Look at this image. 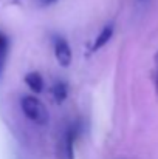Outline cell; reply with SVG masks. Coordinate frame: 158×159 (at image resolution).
Listing matches in <instances>:
<instances>
[{
	"label": "cell",
	"instance_id": "10",
	"mask_svg": "<svg viewBox=\"0 0 158 159\" xmlns=\"http://www.w3.org/2000/svg\"><path fill=\"white\" fill-rule=\"evenodd\" d=\"M138 2H146V0H138Z\"/></svg>",
	"mask_w": 158,
	"mask_h": 159
},
{
	"label": "cell",
	"instance_id": "7",
	"mask_svg": "<svg viewBox=\"0 0 158 159\" xmlns=\"http://www.w3.org/2000/svg\"><path fill=\"white\" fill-rule=\"evenodd\" d=\"M51 93H53V98H54V101H56L57 104L64 102V101H65V98H67V94H68L67 84H64V82H56V84L53 85Z\"/></svg>",
	"mask_w": 158,
	"mask_h": 159
},
{
	"label": "cell",
	"instance_id": "3",
	"mask_svg": "<svg viewBox=\"0 0 158 159\" xmlns=\"http://www.w3.org/2000/svg\"><path fill=\"white\" fill-rule=\"evenodd\" d=\"M53 47H54V56H56V60L59 62V65L68 66L71 63V57H73L68 42L64 37H54Z\"/></svg>",
	"mask_w": 158,
	"mask_h": 159
},
{
	"label": "cell",
	"instance_id": "9",
	"mask_svg": "<svg viewBox=\"0 0 158 159\" xmlns=\"http://www.w3.org/2000/svg\"><path fill=\"white\" fill-rule=\"evenodd\" d=\"M42 2H45V3H50V0H42Z\"/></svg>",
	"mask_w": 158,
	"mask_h": 159
},
{
	"label": "cell",
	"instance_id": "5",
	"mask_svg": "<svg viewBox=\"0 0 158 159\" xmlns=\"http://www.w3.org/2000/svg\"><path fill=\"white\" fill-rule=\"evenodd\" d=\"M25 84H26L33 91H36V93H41V91L44 90V79H42V76H41L39 73H36V71L28 73V74L25 76Z\"/></svg>",
	"mask_w": 158,
	"mask_h": 159
},
{
	"label": "cell",
	"instance_id": "11",
	"mask_svg": "<svg viewBox=\"0 0 158 159\" xmlns=\"http://www.w3.org/2000/svg\"><path fill=\"white\" fill-rule=\"evenodd\" d=\"M51 2H54V0H50V3H51Z\"/></svg>",
	"mask_w": 158,
	"mask_h": 159
},
{
	"label": "cell",
	"instance_id": "2",
	"mask_svg": "<svg viewBox=\"0 0 158 159\" xmlns=\"http://www.w3.org/2000/svg\"><path fill=\"white\" fill-rule=\"evenodd\" d=\"M78 136H79V125L71 124L65 128L57 145L59 159H73V148H74V142Z\"/></svg>",
	"mask_w": 158,
	"mask_h": 159
},
{
	"label": "cell",
	"instance_id": "6",
	"mask_svg": "<svg viewBox=\"0 0 158 159\" xmlns=\"http://www.w3.org/2000/svg\"><path fill=\"white\" fill-rule=\"evenodd\" d=\"M8 51H9V40H8V37L0 31V77H2L3 70H5V65H6Z\"/></svg>",
	"mask_w": 158,
	"mask_h": 159
},
{
	"label": "cell",
	"instance_id": "8",
	"mask_svg": "<svg viewBox=\"0 0 158 159\" xmlns=\"http://www.w3.org/2000/svg\"><path fill=\"white\" fill-rule=\"evenodd\" d=\"M155 62H157V74H155V88H157V93H158V53L155 56Z\"/></svg>",
	"mask_w": 158,
	"mask_h": 159
},
{
	"label": "cell",
	"instance_id": "4",
	"mask_svg": "<svg viewBox=\"0 0 158 159\" xmlns=\"http://www.w3.org/2000/svg\"><path fill=\"white\" fill-rule=\"evenodd\" d=\"M112 36H113V25L108 23V25H105L104 28H103V31L98 34V37H96L93 47H92V51H98L99 48H103L105 43L112 39Z\"/></svg>",
	"mask_w": 158,
	"mask_h": 159
},
{
	"label": "cell",
	"instance_id": "1",
	"mask_svg": "<svg viewBox=\"0 0 158 159\" xmlns=\"http://www.w3.org/2000/svg\"><path fill=\"white\" fill-rule=\"evenodd\" d=\"M20 108H22L23 114L31 122H34L37 125H47L50 120V114H48L47 107L33 96H23L20 99Z\"/></svg>",
	"mask_w": 158,
	"mask_h": 159
}]
</instances>
